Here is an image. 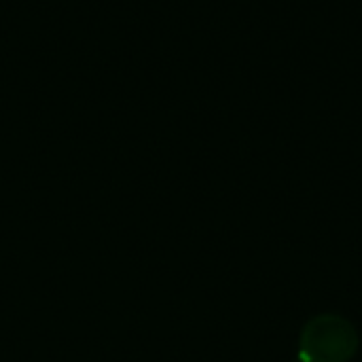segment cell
<instances>
[{
    "instance_id": "obj_1",
    "label": "cell",
    "mask_w": 362,
    "mask_h": 362,
    "mask_svg": "<svg viewBox=\"0 0 362 362\" xmlns=\"http://www.w3.org/2000/svg\"><path fill=\"white\" fill-rule=\"evenodd\" d=\"M358 350L354 327L333 314L316 316L301 333L299 358L303 362H348Z\"/></svg>"
}]
</instances>
